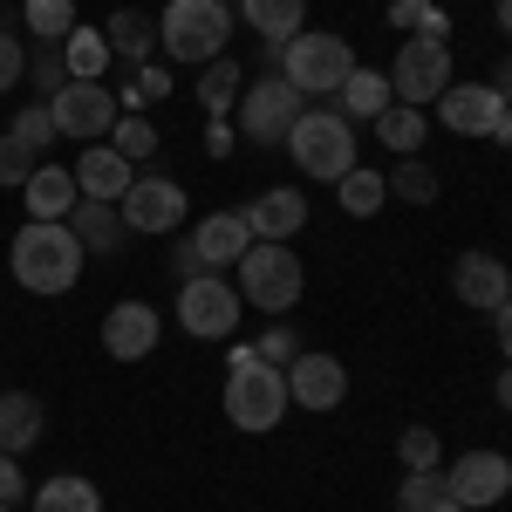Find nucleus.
Wrapping results in <instances>:
<instances>
[{
	"mask_svg": "<svg viewBox=\"0 0 512 512\" xmlns=\"http://www.w3.org/2000/svg\"><path fill=\"white\" fill-rule=\"evenodd\" d=\"M103 349L117 355V362H144V355L158 349V308L151 301H117L103 315Z\"/></svg>",
	"mask_w": 512,
	"mask_h": 512,
	"instance_id": "dca6fc26",
	"label": "nucleus"
},
{
	"mask_svg": "<svg viewBox=\"0 0 512 512\" xmlns=\"http://www.w3.org/2000/svg\"><path fill=\"white\" fill-rule=\"evenodd\" d=\"M117 89L110 82H62L48 96V117H55V137H76V144H96L117 130Z\"/></svg>",
	"mask_w": 512,
	"mask_h": 512,
	"instance_id": "1a4fd4ad",
	"label": "nucleus"
},
{
	"mask_svg": "<svg viewBox=\"0 0 512 512\" xmlns=\"http://www.w3.org/2000/svg\"><path fill=\"white\" fill-rule=\"evenodd\" d=\"M260 362H274V369H287V362H294V355H301V335H294V328H287V321H274V328H267V335H260Z\"/></svg>",
	"mask_w": 512,
	"mask_h": 512,
	"instance_id": "a19ab883",
	"label": "nucleus"
},
{
	"mask_svg": "<svg viewBox=\"0 0 512 512\" xmlns=\"http://www.w3.org/2000/svg\"><path fill=\"white\" fill-rule=\"evenodd\" d=\"M239 219H246V233H253V239H274V246H287V239L308 226V198L294 192V185H274V192L253 198Z\"/></svg>",
	"mask_w": 512,
	"mask_h": 512,
	"instance_id": "f3484780",
	"label": "nucleus"
},
{
	"mask_svg": "<svg viewBox=\"0 0 512 512\" xmlns=\"http://www.w3.org/2000/svg\"><path fill=\"white\" fill-rule=\"evenodd\" d=\"M287 158L301 164V178H315V185H342L355 164V123L335 110V103H308L301 123L287 130Z\"/></svg>",
	"mask_w": 512,
	"mask_h": 512,
	"instance_id": "f03ea898",
	"label": "nucleus"
},
{
	"mask_svg": "<svg viewBox=\"0 0 512 512\" xmlns=\"http://www.w3.org/2000/svg\"><path fill=\"white\" fill-rule=\"evenodd\" d=\"M35 437H41V396L0 390V451L21 458V451H35Z\"/></svg>",
	"mask_w": 512,
	"mask_h": 512,
	"instance_id": "4be33fe9",
	"label": "nucleus"
},
{
	"mask_svg": "<svg viewBox=\"0 0 512 512\" xmlns=\"http://www.w3.org/2000/svg\"><path fill=\"white\" fill-rule=\"evenodd\" d=\"M171 274H178V287L205 274V260H198V246H192V239H178V246H171Z\"/></svg>",
	"mask_w": 512,
	"mask_h": 512,
	"instance_id": "37998d69",
	"label": "nucleus"
},
{
	"mask_svg": "<svg viewBox=\"0 0 512 512\" xmlns=\"http://www.w3.org/2000/svg\"><path fill=\"white\" fill-rule=\"evenodd\" d=\"M103 41H110V55H117V62L144 69V62H151V48H158V21H151V14H137V7H123V14H110Z\"/></svg>",
	"mask_w": 512,
	"mask_h": 512,
	"instance_id": "393cba45",
	"label": "nucleus"
},
{
	"mask_svg": "<svg viewBox=\"0 0 512 512\" xmlns=\"http://www.w3.org/2000/svg\"><path fill=\"white\" fill-rule=\"evenodd\" d=\"M444 492L458 499L465 512H485L512 492V458L506 451H465L451 472H444Z\"/></svg>",
	"mask_w": 512,
	"mask_h": 512,
	"instance_id": "f8f14e48",
	"label": "nucleus"
},
{
	"mask_svg": "<svg viewBox=\"0 0 512 512\" xmlns=\"http://www.w3.org/2000/svg\"><path fill=\"white\" fill-rule=\"evenodd\" d=\"M499 28H506V35H512V0H499Z\"/></svg>",
	"mask_w": 512,
	"mask_h": 512,
	"instance_id": "603ef678",
	"label": "nucleus"
},
{
	"mask_svg": "<svg viewBox=\"0 0 512 512\" xmlns=\"http://www.w3.org/2000/svg\"><path fill=\"white\" fill-rule=\"evenodd\" d=\"M239 14H246V28L267 41V48H280V41L301 35V21H308V0H239Z\"/></svg>",
	"mask_w": 512,
	"mask_h": 512,
	"instance_id": "b1692460",
	"label": "nucleus"
},
{
	"mask_svg": "<svg viewBox=\"0 0 512 512\" xmlns=\"http://www.w3.org/2000/svg\"><path fill=\"white\" fill-rule=\"evenodd\" d=\"M0 512H14V506H0Z\"/></svg>",
	"mask_w": 512,
	"mask_h": 512,
	"instance_id": "5fc2aeb1",
	"label": "nucleus"
},
{
	"mask_svg": "<svg viewBox=\"0 0 512 512\" xmlns=\"http://www.w3.org/2000/svg\"><path fill=\"white\" fill-rule=\"evenodd\" d=\"M130 233H171L185 219V185L178 178H130V192L117 198Z\"/></svg>",
	"mask_w": 512,
	"mask_h": 512,
	"instance_id": "ddd939ff",
	"label": "nucleus"
},
{
	"mask_svg": "<svg viewBox=\"0 0 512 512\" xmlns=\"http://www.w3.org/2000/svg\"><path fill=\"white\" fill-rule=\"evenodd\" d=\"M158 96H171V76H164L158 62H144V69H137V76H130V82L117 89V103L130 110V117H137L144 103H158Z\"/></svg>",
	"mask_w": 512,
	"mask_h": 512,
	"instance_id": "72a5a7b5",
	"label": "nucleus"
},
{
	"mask_svg": "<svg viewBox=\"0 0 512 512\" xmlns=\"http://www.w3.org/2000/svg\"><path fill=\"white\" fill-rule=\"evenodd\" d=\"M424 130H431V123H424V110H410V103H390V110L376 117V137L390 144L396 158H417V151H424Z\"/></svg>",
	"mask_w": 512,
	"mask_h": 512,
	"instance_id": "c85d7f7f",
	"label": "nucleus"
},
{
	"mask_svg": "<svg viewBox=\"0 0 512 512\" xmlns=\"http://www.w3.org/2000/svg\"><path fill=\"white\" fill-rule=\"evenodd\" d=\"M492 335H499V355L512 362V301H506V308H492Z\"/></svg>",
	"mask_w": 512,
	"mask_h": 512,
	"instance_id": "a18cd8bd",
	"label": "nucleus"
},
{
	"mask_svg": "<svg viewBox=\"0 0 512 512\" xmlns=\"http://www.w3.org/2000/svg\"><path fill=\"white\" fill-rule=\"evenodd\" d=\"M328 103H335V110H342L349 123H376V117H383V110L396 103V96H390V82L376 76V69H362V62H355L349 82H342V89H335Z\"/></svg>",
	"mask_w": 512,
	"mask_h": 512,
	"instance_id": "412c9836",
	"label": "nucleus"
},
{
	"mask_svg": "<svg viewBox=\"0 0 512 512\" xmlns=\"http://www.w3.org/2000/svg\"><path fill=\"white\" fill-rule=\"evenodd\" d=\"M35 512H103V492L89 478L62 472V478H41L35 485Z\"/></svg>",
	"mask_w": 512,
	"mask_h": 512,
	"instance_id": "a878e982",
	"label": "nucleus"
},
{
	"mask_svg": "<svg viewBox=\"0 0 512 512\" xmlns=\"http://www.w3.org/2000/svg\"><path fill=\"white\" fill-rule=\"evenodd\" d=\"M14 137H21L35 158H41V151H55V117H48V103H28V110L14 117Z\"/></svg>",
	"mask_w": 512,
	"mask_h": 512,
	"instance_id": "4c0bfd02",
	"label": "nucleus"
},
{
	"mask_svg": "<svg viewBox=\"0 0 512 512\" xmlns=\"http://www.w3.org/2000/svg\"><path fill=\"white\" fill-rule=\"evenodd\" d=\"M205 151H212V158H226V151H233V130H226V117H212V130H205Z\"/></svg>",
	"mask_w": 512,
	"mask_h": 512,
	"instance_id": "49530a36",
	"label": "nucleus"
},
{
	"mask_svg": "<svg viewBox=\"0 0 512 512\" xmlns=\"http://www.w3.org/2000/svg\"><path fill=\"white\" fill-rule=\"evenodd\" d=\"M451 294L478 308V315H492V308H506L512 301V267L499 253H458V267H451Z\"/></svg>",
	"mask_w": 512,
	"mask_h": 512,
	"instance_id": "2eb2a0df",
	"label": "nucleus"
},
{
	"mask_svg": "<svg viewBox=\"0 0 512 512\" xmlns=\"http://www.w3.org/2000/svg\"><path fill=\"white\" fill-rule=\"evenodd\" d=\"M239 89H246V69H239L233 55H219V62H205V69H198V103H205L212 117L239 110Z\"/></svg>",
	"mask_w": 512,
	"mask_h": 512,
	"instance_id": "bb28decb",
	"label": "nucleus"
},
{
	"mask_svg": "<svg viewBox=\"0 0 512 512\" xmlns=\"http://www.w3.org/2000/svg\"><path fill=\"white\" fill-rule=\"evenodd\" d=\"M28 76H35L41 96H55L62 82H69V62H62V41H35V55H28Z\"/></svg>",
	"mask_w": 512,
	"mask_h": 512,
	"instance_id": "c9c22d12",
	"label": "nucleus"
},
{
	"mask_svg": "<svg viewBox=\"0 0 512 512\" xmlns=\"http://www.w3.org/2000/svg\"><path fill=\"white\" fill-rule=\"evenodd\" d=\"M21 21L35 41H69L76 35V0H21Z\"/></svg>",
	"mask_w": 512,
	"mask_h": 512,
	"instance_id": "7c9ffc66",
	"label": "nucleus"
},
{
	"mask_svg": "<svg viewBox=\"0 0 512 512\" xmlns=\"http://www.w3.org/2000/svg\"><path fill=\"white\" fill-rule=\"evenodd\" d=\"M431 512H465V506H458L451 492H437V499H431Z\"/></svg>",
	"mask_w": 512,
	"mask_h": 512,
	"instance_id": "09e8293b",
	"label": "nucleus"
},
{
	"mask_svg": "<svg viewBox=\"0 0 512 512\" xmlns=\"http://www.w3.org/2000/svg\"><path fill=\"white\" fill-rule=\"evenodd\" d=\"M239 315H246V301H239L233 280L219 274H198L178 287V328L185 335H198V342H219V335H233Z\"/></svg>",
	"mask_w": 512,
	"mask_h": 512,
	"instance_id": "9d476101",
	"label": "nucleus"
},
{
	"mask_svg": "<svg viewBox=\"0 0 512 512\" xmlns=\"http://www.w3.org/2000/svg\"><path fill=\"white\" fill-rule=\"evenodd\" d=\"M21 492H28V478H21V465H14V458L0 451V506H14Z\"/></svg>",
	"mask_w": 512,
	"mask_h": 512,
	"instance_id": "c03bdc74",
	"label": "nucleus"
},
{
	"mask_svg": "<svg viewBox=\"0 0 512 512\" xmlns=\"http://www.w3.org/2000/svg\"><path fill=\"white\" fill-rule=\"evenodd\" d=\"M69 226H76V239L89 253H117L123 239H130V226H123V212L110 198H82L76 212H69Z\"/></svg>",
	"mask_w": 512,
	"mask_h": 512,
	"instance_id": "5701e85b",
	"label": "nucleus"
},
{
	"mask_svg": "<svg viewBox=\"0 0 512 512\" xmlns=\"http://www.w3.org/2000/svg\"><path fill=\"white\" fill-rule=\"evenodd\" d=\"M396 458H403V472H437V431H403L396 437Z\"/></svg>",
	"mask_w": 512,
	"mask_h": 512,
	"instance_id": "58836bf2",
	"label": "nucleus"
},
{
	"mask_svg": "<svg viewBox=\"0 0 512 512\" xmlns=\"http://www.w3.org/2000/svg\"><path fill=\"white\" fill-rule=\"evenodd\" d=\"M7 267H14V280L28 294H69L82 280V267H89V246L76 239L69 219H28L14 233V246H7Z\"/></svg>",
	"mask_w": 512,
	"mask_h": 512,
	"instance_id": "f257e3e1",
	"label": "nucleus"
},
{
	"mask_svg": "<svg viewBox=\"0 0 512 512\" xmlns=\"http://www.w3.org/2000/svg\"><path fill=\"white\" fill-rule=\"evenodd\" d=\"M342 396H349V369H342L335 355L301 349L287 362V403H301V410H335Z\"/></svg>",
	"mask_w": 512,
	"mask_h": 512,
	"instance_id": "4468645a",
	"label": "nucleus"
},
{
	"mask_svg": "<svg viewBox=\"0 0 512 512\" xmlns=\"http://www.w3.org/2000/svg\"><path fill=\"white\" fill-rule=\"evenodd\" d=\"M21 76H28V41H14L7 28H0V96H7Z\"/></svg>",
	"mask_w": 512,
	"mask_h": 512,
	"instance_id": "79ce46f5",
	"label": "nucleus"
},
{
	"mask_svg": "<svg viewBox=\"0 0 512 512\" xmlns=\"http://www.w3.org/2000/svg\"><path fill=\"white\" fill-rule=\"evenodd\" d=\"M62 62H69V82H103V69H110V41H103V28H82L62 41Z\"/></svg>",
	"mask_w": 512,
	"mask_h": 512,
	"instance_id": "cd10ccee",
	"label": "nucleus"
},
{
	"mask_svg": "<svg viewBox=\"0 0 512 512\" xmlns=\"http://www.w3.org/2000/svg\"><path fill=\"white\" fill-rule=\"evenodd\" d=\"M198 260H205V274H219V267H239V253L253 246V233H246V219L239 212H212V219H198Z\"/></svg>",
	"mask_w": 512,
	"mask_h": 512,
	"instance_id": "a211bd4d",
	"label": "nucleus"
},
{
	"mask_svg": "<svg viewBox=\"0 0 512 512\" xmlns=\"http://www.w3.org/2000/svg\"><path fill=\"white\" fill-rule=\"evenodd\" d=\"M383 185H390V198H403V205H437V171L424 158H396V171Z\"/></svg>",
	"mask_w": 512,
	"mask_h": 512,
	"instance_id": "2f4dec72",
	"label": "nucleus"
},
{
	"mask_svg": "<svg viewBox=\"0 0 512 512\" xmlns=\"http://www.w3.org/2000/svg\"><path fill=\"white\" fill-rule=\"evenodd\" d=\"M349 69H355V48L342 35H328V28H301L294 41H280V62H274V76L280 82H294L308 103H328L342 82H349Z\"/></svg>",
	"mask_w": 512,
	"mask_h": 512,
	"instance_id": "20e7f679",
	"label": "nucleus"
},
{
	"mask_svg": "<svg viewBox=\"0 0 512 512\" xmlns=\"http://www.w3.org/2000/svg\"><path fill=\"white\" fill-rule=\"evenodd\" d=\"M301 110H308V96L267 69L260 82L239 89V137H253V144H287V130L301 123Z\"/></svg>",
	"mask_w": 512,
	"mask_h": 512,
	"instance_id": "6e6552de",
	"label": "nucleus"
},
{
	"mask_svg": "<svg viewBox=\"0 0 512 512\" xmlns=\"http://www.w3.org/2000/svg\"><path fill=\"white\" fill-rule=\"evenodd\" d=\"M437 123H444L451 137H499L506 96H499L492 82H451V89L437 96Z\"/></svg>",
	"mask_w": 512,
	"mask_h": 512,
	"instance_id": "9b49d317",
	"label": "nucleus"
},
{
	"mask_svg": "<svg viewBox=\"0 0 512 512\" xmlns=\"http://www.w3.org/2000/svg\"><path fill=\"white\" fill-rule=\"evenodd\" d=\"M335 198H342V212H349V219H376V212L390 205V185H383V171H362V164H355L349 178L335 185Z\"/></svg>",
	"mask_w": 512,
	"mask_h": 512,
	"instance_id": "c756f323",
	"label": "nucleus"
},
{
	"mask_svg": "<svg viewBox=\"0 0 512 512\" xmlns=\"http://www.w3.org/2000/svg\"><path fill=\"white\" fill-rule=\"evenodd\" d=\"M41 164H48V158H35V151H28V144H21L14 130L0 137V185H28V178H35Z\"/></svg>",
	"mask_w": 512,
	"mask_h": 512,
	"instance_id": "e433bc0d",
	"label": "nucleus"
},
{
	"mask_svg": "<svg viewBox=\"0 0 512 512\" xmlns=\"http://www.w3.org/2000/svg\"><path fill=\"white\" fill-rule=\"evenodd\" d=\"M301 260H294V246H274V239H253L246 253H239V301L246 308H260V315H287L294 301H301Z\"/></svg>",
	"mask_w": 512,
	"mask_h": 512,
	"instance_id": "423d86ee",
	"label": "nucleus"
},
{
	"mask_svg": "<svg viewBox=\"0 0 512 512\" xmlns=\"http://www.w3.org/2000/svg\"><path fill=\"white\" fill-rule=\"evenodd\" d=\"M390 21L396 28H410V35H451V14H444V7H431V0H396L390 7Z\"/></svg>",
	"mask_w": 512,
	"mask_h": 512,
	"instance_id": "473e14b6",
	"label": "nucleus"
},
{
	"mask_svg": "<svg viewBox=\"0 0 512 512\" xmlns=\"http://www.w3.org/2000/svg\"><path fill=\"white\" fill-rule=\"evenodd\" d=\"M451 82H458V76H451V48H444L437 35H410L403 48H396V62H390V96H396V103L431 110Z\"/></svg>",
	"mask_w": 512,
	"mask_h": 512,
	"instance_id": "0eeeda50",
	"label": "nucleus"
},
{
	"mask_svg": "<svg viewBox=\"0 0 512 512\" xmlns=\"http://www.w3.org/2000/svg\"><path fill=\"white\" fill-rule=\"evenodd\" d=\"M437 492H444V472H410L396 485V512H431Z\"/></svg>",
	"mask_w": 512,
	"mask_h": 512,
	"instance_id": "ea45409f",
	"label": "nucleus"
},
{
	"mask_svg": "<svg viewBox=\"0 0 512 512\" xmlns=\"http://www.w3.org/2000/svg\"><path fill=\"white\" fill-rule=\"evenodd\" d=\"M287 417V369L260 362L253 349H233V376H226V424L246 437H267Z\"/></svg>",
	"mask_w": 512,
	"mask_h": 512,
	"instance_id": "7ed1b4c3",
	"label": "nucleus"
},
{
	"mask_svg": "<svg viewBox=\"0 0 512 512\" xmlns=\"http://www.w3.org/2000/svg\"><path fill=\"white\" fill-rule=\"evenodd\" d=\"M0 28H7V7H0Z\"/></svg>",
	"mask_w": 512,
	"mask_h": 512,
	"instance_id": "864d4df0",
	"label": "nucleus"
},
{
	"mask_svg": "<svg viewBox=\"0 0 512 512\" xmlns=\"http://www.w3.org/2000/svg\"><path fill=\"white\" fill-rule=\"evenodd\" d=\"M158 41H164L171 62L205 69V62H219L226 41H233V7H226V0H171L164 21H158Z\"/></svg>",
	"mask_w": 512,
	"mask_h": 512,
	"instance_id": "39448f33",
	"label": "nucleus"
},
{
	"mask_svg": "<svg viewBox=\"0 0 512 512\" xmlns=\"http://www.w3.org/2000/svg\"><path fill=\"white\" fill-rule=\"evenodd\" d=\"M21 192H28V219H69V212L82 205V185H76L69 164H41Z\"/></svg>",
	"mask_w": 512,
	"mask_h": 512,
	"instance_id": "aec40b11",
	"label": "nucleus"
},
{
	"mask_svg": "<svg viewBox=\"0 0 512 512\" xmlns=\"http://www.w3.org/2000/svg\"><path fill=\"white\" fill-rule=\"evenodd\" d=\"M499 144L512 151V103H506V123H499Z\"/></svg>",
	"mask_w": 512,
	"mask_h": 512,
	"instance_id": "3c124183",
	"label": "nucleus"
},
{
	"mask_svg": "<svg viewBox=\"0 0 512 512\" xmlns=\"http://www.w3.org/2000/svg\"><path fill=\"white\" fill-rule=\"evenodd\" d=\"M492 89H499V96L512 103V62H499V76H492Z\"/></svg>",
	"mask_w": 512,
	"mask_h": 512,
	"instance_id": "de8ad7c7",
	"label": "nucleus"
},
{
	"mask_svg": "<svg viewBox=\"0 0 512 512\" xmlns=\"http://www.w3.org/2000/svg\"><path fill=\"white\" fill-rule=\"evenodd\" d=\"M499 410H512V369L499 376Z\"/></svg>",
	"mask_w": 512,
	"mask_h": 512,
	"instance_id": "8fccbe9b",
	"label": "nucleus"
},
{
	"mask_svg": "<svg viewBox=\"0 0 512 512\" xmlns=\"http://www.w3.org/2000/svg\"><path fill=\"white\" fill-rule=\"evenodd\" d=\"M130 178H137V164L123 158V151H110V144H96V151H82V158H76L82 198H110V205H117V198L130 192Z\"/></svg>",
	"mask_w": 512,
	"mask_h": 512,
	"instance_id": "6ab92c4d",
	"label": "nucleus"
},
{
	"mask_svg": "<svg viewBox=\"0 0 512 512\" xmlns=\"http://www.w3.org/2000/svg\"><path fill=\"white\" fill-rule=\"evenodd\" d=\"M110 151H123L130 164H144L151 151H158V130H151V117H117V130H110Z\"/></svg>",
	"mask_w": 512,
	"mask_h": 512,
	"instance_id": "f704fd0d",
	"label": "nucleus"
}]
</instances>
